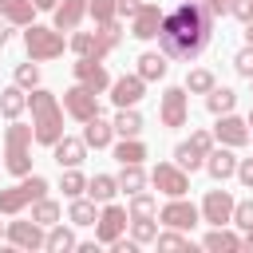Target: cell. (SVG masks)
Wrapping results in <instances>:
<instances>
[{
    "label": "cell",
    "instance_id": "6da1fadb",
    "mask_svg": "<svg viewBox=\"0 0 253 253\" xmlns=\"http://www.w3.org/2000/svg\"><path fill=\"white\" fill-rule=\"evenodd\" d=\"M210 36H213V16L202 0H186L178 4L174 12L162 16V28H158V43L170 59H198L206 47H210Z\"/></svg>",
    "mask_w": 253,
    "mask_h": 253
},
{
    "label": "cell",
    "instance_id": "7a4b0ae2",
    "mask_svg": "<svg viewBox=\"0 0 253 253\" xmlns=\"http://www.w3.org/2000/svg\"><path fill=\"white\" fill-rule=\"evenodd\" d=\"M28 107H32V130H36V142L55 146V142L63 138V103H59L51 91L32 87Z\"/></svg>",
    "mask_w": 253,
    "mask_h": 253
},
{
    "label": "cell",
    "instance_id": "3957f363",
    "mask_svg": "<svg viewBox=\"0 0 253 253\" xmlns=\"http://www.w3.org/2000/svg\"><path fill=\"white\" fill-rule=\"evenodd\" d=\"M32 142H36V130L24 126L20 119H12V126L4 130V170L24 178L32 174Z\"/></svg>",
    "mask_w": 253,
    "mask_h": 253
},
{
    "label": "cell",
    "instance_id": "277c9868",
    "mask_svg": "<svg viewBox=\"0 0 253 253\" xmlns=\"http://www.w3.org/2000/svg\"><path fill=\"white\" fill-rule=\"evenodd\" d=\"M43 194H47V178H40V174H24L16 186L0 190V213L16 217L24 206H32V202H36V198H43Z\"/></svg>",
    "mask_w": 253,
    "mask_h": 253
},
{
    "label": "cell",
    "instance_id": "5b68a950",
    "mask_svg": "<svg viewBox=\"0 0 253 253\" xmlns=\"http://www.w3.org/2000/svg\"><path fill=\"white\" fill-rule=\"evenodd\" d=\"M24 47H28V59H59L67 43H63V32L59 28L28 24L24 28Z\"/></svg>",
    "mask_w": 253,
    "mask_h": 253
},
{
    "label": "cell",
    "instance_id": "8992f818",
    "mask_svg": "<svg viewBox=\"0 0 253 253\" xmlns=\"http://www.w3.org/2000/svg\"><path fill=\"white\" fill-rule=\"evenodd\" d=\"M210 150H213V134H210V130H194L186 142H178V146H174V162H178L182 170H190V174H194V170H202V166H206V154H210Z\"/></svg>",
    "mask_w": 253,
    "mask_h": 253
},
{
    "label": "cell",
    "instance_id": "52a82bcc",
    "mask_svg": "<svg viewBox=\"0 0 253 253\" xmlns=\"http://www.w3.org/2000/svg\"><path fill=\"white\" fill-rule=\"evenodd\" d=\"M63 111H67L75 123H87V119L103 115V111H99V91H91V87H83V83L67 87V91H63Z\"/></svg>",
    "mask_w": 253,
    "mask_h": 253
},
{
    "label": "cell",
    "instance_id": "ba28073f",
    "mask_svg": "<svg viewBox=\"0 0 253 253\" xmlns=\"http://www.w3.org/2000/svg\"><path fill=\"white\" fill-rule=\"evenodd\" d=\"M158 119H162V126H186V119H190V91L186 87H166L162 91V103H158Z\"/></svg>",
    "mask_w": 253,
    "mask_h": 253
},
{
    "label": "cell",
    "instance_id": "9c48e42d",
    "mask_svg": "<svg viewBox=\"0 0 253 253\" xmlns=\"http://www.w3.org/2000/svg\"><path fill=\"white\" fill-rule=\"evenodd\" d=\"M150 182H154V190L166 194V198H186V190H190V174H186L178 162H158V166L150 170Z\"/></svg>",
    "mask_w": 253,
    "mask_h": 253
},
{
    "label": "cell",
    "instance_id": "30bf717a",
    "mask_svg": "<svg viewBox=\"0 0 253 253\" xmlns=\"http://www.w3.org/2000/svg\"><path fill=\"white\" fill-rule=\"evenodd\" d=\"M126 221H130V213H126L123 206L103 202V210H99V217H95V241H99V245L119 241V237H123V229H126Z\"/></svg>",
    "mask_w": 253,
    "mask_h": 253
},
{
    "label": "cell",
    "instance_id": "8fae6325",
    "mask_svg": "<svg viewBox=\"0 0 253 253\" xmlns=\"http://www.w3.org/2000/svg\"><path fill=\"white\" fill-rule=\"evenodd\" d=\"M158 221H162L166 229H194V225L202 221V206H194V202H186V198H170V202L158 210Z\"/></svg>",
    "mask_w": 253,
    "mask_h": 253
},
{
    "label": "cell",
    "instance_id": "7c38bea8",
    "mask_svg": "<svg viewBox=\"0 0 253 253\" xmlns=\"http://www.w3.org/2000/svg\"><path fill=\"white\" fill-rule=\"evenodd\" d=\"M233 194L229 190H210L206 198H202V221H210V225H229L233 221Z\"/></svg>",
    "mask_w": 253,
    "mask_h": 253
},
{
    "label": "cell",
    "instance_id": "4fadbf2b",
    "mask_svg": "<svg viewBox=\"0 0 253 253\" xmlns=\"http://www.w3.org/2000/svg\"><path fill=\"white\" fill-rule=\"evenodd\" d=\"M16 249H43V241H47V229L36 221V217H28V221H8V233H4Z\"/></svg>",
    "mask_w": 253,
    "mask_h": 253
},
{
    "label": "cell",
    "instance_id": "5bb4252c",
    "mask_svg": "<svg viewBox=\"0 0 253 253\" xmlns=\"http://www.w3.org/2000/svg\"><path fill=\"white\" fill-rule=\"evenodd\" d=\"M71 71H75V83H83L91 91H107L111 87V75H107L103 59H95V55H79V63H71Z\"/></svg>",
    "mask_w": 253,
    "mask_h": 253
},
{
    "label": "cell",
    "instance_id": "9a60e30c",
    "mask_svg": "<svg viewBox=\"0 0 253 253\" xmlns=\"http://www.w3.org/2000/svg\"><path fill=\"white\" fill-rule=\"evenodd\" d=\"M142 91H146V79H142L138 71H134V75L111 79V103H115V107H138Z\"/></svg>",
    "mask_w": 253,
    "mask_h": 253
},
{
    "label": "cell",
    "instance_id": "2e32d148",
    "mask_svg": "<svg viewBox=\"0 0 253 253\" xmlns=\"http://www.w3.org/2000/svg\"><path fill=\"white\" fill-rule=\"evenodd\" d=\"M213 138H217L221 146H233V150H237V146H245V142H249V123H245V119H237L233 111H229V115H217Z\"/></svg>",
    "mask_w": 253,
    "mask_h": 253
},
{
    "label": "cell",
    "instance_id": "e0dca14e",
    "mask_svg": "<svg viewBox=\"0 0 253 253\" xmlns=\"http://www.w3.org/2000/svg\"><path fill=\"white\" fill-rule=\"evenodd\" d=\"M162 4H142L134 16H130V36L134 40H154L158 36V28H162Z\"/></svg>",
    "mask_w": 253,
    "mask_h": 253
},
{
    "label": "cell",
    "instance_id": "ac0fdd59",
    "mask_svg": "<svg viewBox=\"0 0 253 253\" xmlns=\"http://www.w3.org/2000/svg\"><path fill=\"white\" fill-rule=\"evenodd\" d=\"M206 170H210L213 182L233 178V174H237V154H233V146H213V150L206 154Z\"/></svg>",
    "mask_w": 253,
    "mask_h": 253
},
{
    "label": "cell",
    "instance_id": "d6986e66",
    "mask_svg": "<svg viewBox=\"0 0 253 253\" xmlns=\"http://www.w3.org/2000/svg\"><path fill=\"white\" fill-rule=\"evenodd\" d=\"M83 142H87L91 150H103V146H111V142H115V123H107L103 115L87 119V123H83Z\"/></svg>",
    "mask_w": 253,
    "mask_h": 253
},
{
    "label": "cell",
    "instance_id": "ffe728a7",
    "mask_svg": "<svg viewBox=\"0 0 253 253\" xmlns=\"http://www.w3.org/2000/svg\"><path fill=\"white\" fill-rule=\"evenodd\" d=\"M51 158L59 162V170H63V166H79V162L87 158V142H83V138H71V134H63V138L51 146Z\"/></svg>",
    "mask_w": 253,
    "mask_h": 253
},
{
    "label": "cell",
    "instance_id": "44dd1931",
    "mask_svg": "<svg viewBox=\"0 0 253 253\" xmlns=\"http://www.w3.org/2000/svg\"><path fill=\"white\" fill-rule=\"evenodd\" d=\"M87 16V0H59L55 4V28L59 32H75Z\"/></svg>",
    "mask_w": 253,
    "mask_h": 253
},
{
    "label": "cell",
    "instance_id": "7402d4cb",
    "mask_svg": "<svg viewBox=\"0 0 253 253\" xmlns=\"http://www.w3.org/2000/svg\"><path fill=\"white\" fill-rule=\"evenodd\" d=\"M36 4L32 0H0V16L8 20V24H16V28H28V24H36Z\"/></svg>",
    "mask_w": 253,
    "mask_h": 253
},
{
    "label": "cell",
    "instance_id": "603a6c76",
    "mask_svg": "<svg viewBox=\"0 0 253 253\" xmlns=\"http://www.w3.org/2000/svg\"><path fill=\"white\" fill-rule=\"evenodd\" d=\"M28 111V91L20 87V83H12V87H4L0 91V115L12 123V119H20Z\"/></svg>",
    "mask_w": 253,
    "mask_h": 253
},
{
    "label": "cell",
    "instance_id": "cb8c5ba5",
    "mask_svg": "<svg viewBox=\"0 0 253 253\" xmlns=\"http://www.w3.org/2000/svg\"><path fill=\"white\" fill-rule=\"evenodd\" d=\"M202 245H206L210 253H237V249H241V237H237V233H229L225 225H213V229L202 237Z\"/></svg>",
    "mask_w": 253,
    "mask_h": 253
},
{
    "label": "cell",
    "instance_id": "d4e9b609",
    "mask_svg": "<svg viewBox=\"0 0 253 253\" xmlns=\"http://www.w3.org/2000/svg\"><path fill=\"white\" fill-rule=\"evenodd\" d=\"M95 40H99V47H95V59H107V55H111V51L123 43V28H119V20H107V24H99Z\"/></svg>",
    "mask_w": 253,
    "mask_h": 253
},
{
    "label": "cell",
    "instance_id": "484cf974",
    "mask_svg": "<svg viewBox=\"0 0 253 253\" xmlns=\"http://www.w3.org/2000/svg\"><path fill=\"white\" fill-rule=\"evenodd\" d=\"M166 59H170L166 51H142V55H138V75H142L146 83L162 79V75H166V67H170Z\"/></svg>",
    "mask_w": 253,
    "mask_h": 253
},
{
    "label": "cell",
    "instance_id": "4316f807",
    "mask_svg": "<svg viewBox=\"0 0 253 253\" xmlns=\"http://www.w3.org/2000/svg\"><path fill=\"white\" fill-rule=\"evenodd\" d=\"M138 190H146V170H142V162H126L123 170H119V194H138Z\"/></svg>",
    "mask_w": 253,
    "mask_h": 253
},
{
    "label": "cell",
    "instance_id": "83f0119b",
    "mask_svg": "<svg viewBox=\"0 0 253 253\" xmlns=\"http://www.w3.org/2000/svg\"><path fill=\"white\" fill-rule=\"evenodd\" d=\"M115 134H119V138H138V134H142V115H138L134 107H119V115H115Z\"/></svg>",
    "mask_w": 253,
    "mask_h": 253
},
{
    "label": "cell",
    "instance_id": "f1b7e54d",
    "mask_svg": "<svg viewBox=\"0 0 253 253\" xmlns=\"http://www.w3.org/2000/svg\"><path fill=\"white\" fill-rule=\"evenodd\" d=\"M79 241H75V233L63 225V221H55V225H47V241H43V249L47 253H67V249H75Z\"/></svg>",
    "mask_w": 253,
    "mask_h": 253
},
{
    "label": "cell",
    "instance_id": "f546056e",
    "mask_svg": "<svg viewBox=\"0 0 253 253\" xmlns=\"http://www.w3.org/2000/svg\"><path fill=\"white\" fill-rule=\"evenodd\" d=\"M87 194L103 206V202H115V194H119V178H111V174H95V178H87Z\"/></svg>",
    "mask_w": 253,
    "mask_h": 253
},
{
    "label": "cell",
    "instance_id": "4dcf8cb0",
    "mask_svg": "<svg viewBox=\"0 0 253 253\" xmlns=\"http://www.w3.org/2000/svg\"><path fill=\"white\" fill-rule=\"evenodd\" d=\"M233 107H237V91H229V87H213L206 95V111L210 115H229Z\"/></svg>",
    "mask_w": 253,
    "mask_h": 253
},
{
    "label": "cell",
    "instance_id": "1f68e13d",
    "mask_svg": "<svg viewBox=\"0 0 253 253\" xmlns=\"http://www.w3.org/2000/svg\"><path fill=\"white\" fill-rule=\"evenodd\" d=\"M99 210H95V198H71V210H67V221L71 225H95Z\"/></svg>",
    "mask_w": 253,
    "mask_h": 253
},
{
    "label": "cell",
    "instance_id": "d6a6232c",
    "mask_svg": "<svg viewBox=\"0 0 253 253\" xmlns=\"http://www.w3.org/2000/svg\"><path fill=\"white\" fill-rule=\"evenodd\" d=\"M32 217L47 229V225H55V221L63 217V210H59V202H51V198L43 194V198H36V202H32Z\"/></svg>",
    "mask_w": 253,
    "mask_h": 253
},
{
    "label": "cell",
    "instance_id": "836d02e7",
    "mask_svg": "<svg viewBox=\"0 0 253 253\" xmlns=\"http://www.w3.org/2000/svg\"><path fill=\"white\" fill-rule=\"evenodd\" d=\"M126 213H130V217H158V198L146 194V190H138V194H130Z\"/></svg>",
    "mask_w": 253,
    "mask_h": 253
},
{
    "label": "cell",
    "instance_id": "e575fe53",
    "mask_svg": "<svg viewBox=\"0 0 253 253\" xmlns=\"http://www.w3.org/2000/svg\"><path fill=\"white\" fill-rule=\"evenodd\" d=\"M217 87V79H213V71H206V67H194L190 75H186V91L190 95H210Z\"/></svg>",
    "mask_w": 253,
    "mask_h": 253
},
{
    "label": "cell",
    "instance_id": "d590c367",
    "mask_svg": "<svg viewBox=\"0 0 253 253\" xmlns=\"http://www.w3.org/2000/svg\"><path fill=\"white\" fill-rule=\"evenodd\" d=\"M115 158H119V166L142 162V158H146V146H142L138 138H119V142H115Z\"/></svg>",
    "mask_w": 253,
    "mask_h": 253
},
{
    "label": "cell",
    "instance_id": "8d00e7d4",
    "mask_svg": "<svg viewBox=\"0 0 253 253\" xmlns=\"http://www.w3.org/2000/svg\"><path fill=\"white\" fill-rule=\"evenodd\" d=\"M59 190H63V198H83V194H87V178L79 174V166H67V170H63Z\"/></svg>",
    "mask_w": 253,
    "mask_h": 253
},
{
    "label": "cell",
    "instance_id": "74e56055",
    "mask_svg": "<svg viewBox=\"0 0 253 253\" xmlns=\"http://www.w3.org/2000/svg\"><path fill=\"white\" fill-rule=\"evenodd\" d=\"M130 237H134L138 245L158 241V217H130Z\"/></svg>",
    "mask_w": 253,
    "mask_h": 253
},
{
    "label": "cell",
    "instance_id": "f35d334b",
    "mask_svg": "<svg viewBox=\"0 0 253 253\" xmlns=\"http://www.w3.org/2000/svg\"><path fill=\"white\" fill-rule=\"evenodd\" d=\"M87 12L95 24H107V20H119V0H87Z\"/></svg>",
    "mask_w": 253,
    "mask_h": 253
},
{
    "label": "cell",
    "instance_id": "ab89813d",
    "mask_svg": "<svg viewBox=\"0 0 253 253\" xmlns=\"http://www.w3.org/2000/svg\"><path fill=\"white\" fill-rule=\"evenodd\" d=\"M95 47H99L95 32H75V36H71V51H75V55H95Z\"/></svg>",
    "mask_w": 253,
    "mask_h": 253
},
{
    "label": "cell",
    "instance_id": "60d3db41",
    "mask_svg": "<svg viewBox=\"0 0 253 253\" xmlns=\"http://www.w3.org/2000/svg\"><path fill=\"white\" fill-rule=\"evenodd\" d=\"M16 83H20L24 91L40 87V67H36V59H32V63H20V67H16Z\"/></svg>",
    "mask_w": 253,
    "mask_h": 253
},
{
    "label": "cell",
    "instance_id": "b9f144b4",
    "mask_svg": "<svg viewBox=\"0 0 253 253\" xmlns=\"http://www.w3.org/2000/svg\"><path fill=\"white\" fill-rule=\"evenodd\" d=\"M233 225L237 229H253V198H245V202L233 206Z\"/></svg>",
    "mask_w": 253,
    "mask_h": 253
},
{
    "label": "cell",
    "instance_id": "7bdbcfd3",
    "mask_svg": "<svg viewBox=\"0 0 253 253\" xmlns=\"http://www.w3.org/2000/svg\"><path fill=\"white\" fill-rule=\"evenodd\" d=\"M158 249H194L186 237H182V229H170V233H158V241H154Z\"/></svg>",
    "mask_w": 253,
    "mask_h": 253
},
{
    "label": "cell",
    "instance_id": "ee69618b",
    "mask_svg": "<svg viewBox=\"0 0 253 253\" xmlns=\"http://www.w3.org/2000/svg\"><path fill=\"white\" fill-rule=\"evenodd\" d=\"M233 67H237V75H245V79H253V43H245L237 55H233Z\"/></svg>",
    "mask_w": 253,
    "mask_h": 253
},
{
    "label": "cell",
    "instance_id": "f6af8a7d",
    "mask_svg": "<svg viewBox=\"0 0 253 253\" xmlns=\"http://www.w3.org/2000/svg\"><path fill=\"white\" fill-rule=\"evenodd\" d=\"M229 16H237L241 24H249L253 20V0H233L229 4Z\"/></svg>",
    "mask_w": 253,
    "mask_h": 253
},
{
    "label": "cell",
    "instance_id": "bcb514c9",
    "mask_svg": "<svg viewBox=\"0 0 253 253\" xmlns=\"http://www.w3.org/2000/svg\"><path fill=\"white\" fill-rule=\"evenodd\" d=\"M237 182L245 190H253V158H237Z\"/></svg>",
    "mask_w": 253,
    "mask_h": 253
},
{
    "label": "cell",
    "instance_id": "7dc6e473",
    "mask_svg": "<svg viewBox=\"0 0 253 253\" xmlns=\"http://www.w3.org/2000/svg\"><path fill=\"white\" fill-rule=\"evenodd\" d=\"M202 4H206V8H210V16L217 20V16H229V4H233V0H202Z\"/></svg>",
    "mask_w": 253,
    "mask_h": 253
},
{
    "label": "cell",
    "instance_id": "c3c4849f",
    "mask_svg": "<svg viewBox=\"0 0 253 253\" xmlns=\"http://www.w3.org/2000/svg\"><path fill=\"white\" fill-rule=\"evenodd\" d=\"M111 249H115V253H134V249H138V241H134V237H130V241H126V237H119V241H111Z\"/></svg>",
    "mask_w": 253,
    "mask_h": 253
},
{
    "label": "cell",
    "instance_id": "681fc988",
    "mask_svg": "<svg viewBox=\"0 0 253 253\" xmlns=\"http://www.w3.org/2000/svg\"><path fill=\"white\" fill-rule=\"evenodd\" d=\"M138 8H142L138 0H119V16H134Z\"/></svg>",
    "mask_w": 253,
    "mask_h": 253
},
{
    "label": "cell",
    "instance_id": "f907efd6",
    "mask_svg": "<svg viewBox=\"0 0 253 253\" xmlns=\"http://www.w3.org/2000/svg\"><path fill=\"white\" fill-rule=\"evenodd\" d=\"M8 40H12V24H8V20H4V24H0V47H4V43H8Z\"/></svg>",
    "mask_w": 253,
    "mask_h": 253
},
{
    "label": "cell",
    "instance_id": "816d5d0a",
    "mask_svg": "<svg viewBox=\"0 0 253 253\" xmlns=\"http://www.w3.org/2000/svg\"><path fill=\"white\" fill-rule=\"evenodd\" d=\"M32 4H36L40 12H55V4H59V0H32Z\"/></svg>",
    "mask_w": 253,
    "mask_h": 253
},
{
    "label": "cell",
    "instance_id": "f5cc1de1",
    "mask_svg": "<svg viewBox=\"0 0 253 253\" xmlns=\"http://www.w3.org/2000/svg\"><path fill=\"white\" fill-rule=\"evenodd\" d=\"M241 249H249V253H253V229H245V237H241Z\"/></svg>",
    "mask_w": 253,
    "mask_h": 253
},
{
    "label": "cell",
    "instance_id": "db71d44e",
    "mask_svg": "<svg viewBox=\"0 0 253 253\" xmlns=\"http://www.w3.org/2000/svg\"><path fill=\"white\" fill-rule=\"evenodd\" d=\"M245 43H253V20L245 24Z\"/></svg>",
    "mask_w": 253,
    "mask_h": 253
},
{
    "label": "cell",
    "instance_id": "11a10c76",
    "mask_svg": "<svg viewBox=\"0 0 253 253\" xmlns=\"http://www.w3.org/2000/svg\"><path fill=\"white\" fill-rule=\"evenodd\" d=\"M4 233H8V225H4V221H0V237H4Z\"/></svg>",
    "mask_w": 253,
    "mask_h": 253
},
{
    "label": "cell",
    "instance_id": "9f6ffc18",
    "mask_svg": "<svg viewBox=\"0 0 253 253\" xmlns=\"http://www.w3.org/2000/svg\"><path fill=\"white\" fill-rule=\"evenodd\" d=\"M245 123H249V126H253V111H249V119H245Z\"/></svg>",
    "mask_w": 253,
    "mask_h": 253
}]
</instances>
